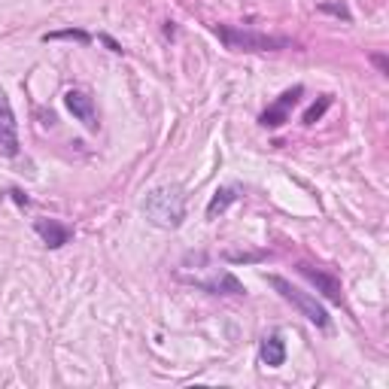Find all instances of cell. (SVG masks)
Masks as SVG:
<instances>
[{
    "instance_id": "obj_1",
    "label": "cell",
    "mask_w": 389,
    "mask_h": 389,
    "mask_svg": "<svg viewBox=\"0 0 389 389\" xmlns=\"http://www.w3.org/2000/svg\"><path fill=\"white\" fill-rule=\"evenodd\" d=\"M143 216L158 228H180L182 219H186V192L180 186H158L146 194L143 201Z\"/></svg>"
},
{
    "instance_id": "obj_2",
    "label": "cell",
    "mask_w": 389,
    "mask_h": 389,
    "mask_svg": "<svg viewBox=\"0 0 389 389\" xmlns=\"http://www.w3.org/2000/svg\"><path fill=\"white\" fill-rule=\"evenodd\" d=\"M213 34L231 52H280V49H295L289 37H271V34H259V30L234 28V25H213Z\"/></svg>"
},
{
    "instance_id": "obj_3",
    "label": "cell",
    "mask_w": 389,
    "mask_h": 389,
    "mask_svg": "<svg viewBox=\"0 0 389 389\" xmlns=\"http://www.w3.org/2000/svg\"><path fill=\"white\" fill-rule=\"evenodd\" d=\"M268 286L280 295L283 301H289L307 323H313L316 329H329V310H325L310 292H301L298 286H292L286 277H280V274H268Z\"/></svg>"
},
{
    "instance_id": "obj_4",
    "label": "cell",
    "mask_w": 389,
    "mask_h": 389,
    "mask_svg": "<svg viewBox=\"0 0 389 389\" xmlns=\"http://www.w3.org/2000/svg\"><path fill=\"white\" fill-rule=\"evenodd\" d=\"M18 152H22V140H18V122H16V112H13V104H9L6 91L0 88V156L16 158Z\"/></svg>"
},
{
    "instance_id": "obj_5",
    "label": "cell",
    "mask_w": 389,
    "mask_h": 389,
    "mask_svg": "<svg viewBox=\"0 0 389 389\" xmlns=\"http://www.w3.org/2000/svg\"><path fill=\"white\" fill-rule=\"evenodd\" d=\"M295 268H298V274L307 283L316 286V292H320L323 298H329L332 304H344V289H341V280H337L335 274L323 271V268H313V265H307V262H298Z\"/></svg>"
},
{
    "instance_id": "obj_6",
    "label": "cell",
    "mask_w": 389,
    "mask_h": 389,
    "mask_svg": "<svg viewBox=\"0 0 389 389\" xmlns=\"http://www.w3.org/2000/svg\"><path fill=\"white\" fill-rule=\"evenodd\" d=\"M304 95V88L301 86H295V88H289V91H283V95L274 100V104L268 107L259 116V125L262 128H280V125H286L289 122V112H292V107L298 104V98Z\"/></svg>"
},
{
    "instance_id": "obj_7",
    "label": "cell",
    "mask_w": 389,
    "mask_h": 389,
    "mask_svg": "<svg viewBox=\"0 0 389 389\" xmlns=\"http://www.w3.org/2000/svg\"><path fill=\"white\" fill-rule=\"evenodd\" d=\"M64 107L74 112V116L83 122L86 131H98L100 122H98V107H95V98L88 91H79V88H70L64 95Z\"/></svg>"
},
{
    "instance_id": "obj_8",
    "label": "cell",
    "mask_w": 389,
    "mask_h": 389,
    "mask_svg": "<svg viewBox=\"0 0 389 389\" xmlns=\"http://www.w3.org/2000/svg\"><path fill=\"white\" fill-rule=\"evenodd\" d=\"M34 231L40 234V240H43L49 250H61L64 243L74 240V228L58 219H34Z\"/></svg>"
},
{
    "instance_id": "obj_9",
    "label": "cell",
    "mask_w": 389,
    "mask_h": 389,
    "mask_svg": "<svg viewBox=\"0 0 389 389\" xmlns=\"http://www.w3.org/2000/svg\"><path fill=\"white\" fill-rule=\"evenodd\" d=\"M189 283L210 295H247V286L234 277L231 271H222L219 277H213V280H189Z\"/></svg>"
},
{
    "instance_id": "obj_10",
    "label": "cell",
    "mask_w": 389,
    "mask_h": 389,
    "mask_svg": "<svg viewBox=\"0 0 389 389\" xmlns=\"http://www.w3.org/2000/svg\"><path fill=\"white\" fill-rule=\"evenodd\" d=\"M259 359H262V365H268V368H280L286 362V344H283V337L277 332H271V335L262 337Z\"/></svg>"
},
{
    "instance_id": "obj_11",
    "label": "cell",
    "mask_w": 389,
    "mask_h": 389,
    "mask_svg": "<svg viewBox=\"0 0 389 389\" xmlns=\"http://www.w3.org/2000/svg\"><path fill=\"white\" fill-rule=\"evenodd\" d=\"M240 194H243V189H240V186H219L216 192H213L210 204H207V219H216V216H222V213L228 210L231 204L240 198Z\"/></svg>"
},
{
    "instance_id": "obj_12",
    "label": "cell",
    "mask_w": 389,
    "mask_h": 389,
    "mask_svg": "<svg viewBox=\"0 0 389 389\" xmlns=\"http://www.w3.org/2000/svg\"><path fill=\"white\" fill-rule=\"evenodd\" d=\"M49 40H76V43L88 46L95 37H91L88 30H79V28H64V30H49V34H43V43H49Z\"/></svg>"
},
{
    "instance_id": "obj_13",
    "label": "cell",
    "mask_w": 389,
    "mask_h": 389,
    "mask_svg": "<svg viewBox=\"0 0 389 389\" xmlns=\"http://www.w3.org/2000/svg\"><path fill=\"white\" fill-rule=\"evenodd\" d=\"M332 107V95H320V100L316 104H310L304 110V116H301V125H316L323 116H325V110Z\"/></svg>"
},
{
    "instance_id": "obj_14",
    "label": "cell",
    "mask_w": 389,
    "mask_h": 389,
    "mask_svg": "<svg viewBox=\"0 0 389 389\" xmlns=\"http://www.w3.org/2000/svg\"><path fill=\"white\" fill-rule=\"evenodd\" d=\"M320 13H329V16L344 18V22H353V13L344 4H329V0H325V4H320Z\"/></svg>"
},
{
    "instance_id": "obj_15",
    "label": "cell",
    "mask_w": 389,
    "mask_h": 389,
    "mask_svg": "<svg viewBox=\"0 0 389 389\" xmlns=\"http://www.w3.org/2000/svg\"><path fill=\"white\" fill-rule=\"evenodd\" d=\"M222 259H228V262H259V259H265V252H225Z\"/></svg>"
},
{
    "instance_id": "obj_16",
    "label": "cell",
    "mask_w": 389,
    "mask_h": 389,
    "mask_svg": "<svg viewBox=\"0 0 389 389\" xmlns=\"http://www.w3.org/2000/svg\"><path fill=\"white\" fill-rule=\"evenodd\" d=\"M98 40H100V43H104V46L110 49V52H116V55H125V49H122V43H116V40H112L110 34H98Z\"/></svg>"
},
{
    "instance_id": "obj_17",
    "label": "cell",
    "mask_w": 389,
    "mask_h": 389,
    "mask_svg": "<svg viewBox=\"0 0 389 389\" xmlns=\"http://www.w3.org/2000/svg\"><path fill=\"white\" fill-rule=\"evenodd\" d=\"M371 64L381 70L383 76H389V61H386V55H371Z\"/></svg>"
},
{
    "instance_id": "obj_18",
    "label": "cell",
    "mask_w": 389,
    "mask_h": 389,
    "mask_svg": "<svg viewBox=\"0 0 389 389\" xmlns=\"http://www.w3.org/2000/svg\"><path fill=\"white\" fill-rule=\"evenodd\" d=\"M9 194H13V201H16V204H22V207H28V204H30V201H28V194H25L22 189H9Z\"/></svg>"
}]
</instances>
